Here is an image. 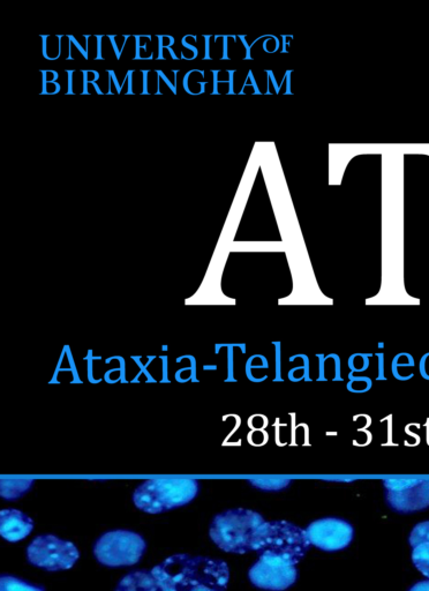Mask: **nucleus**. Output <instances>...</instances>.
Here are the masks:
<instances>
[{"mask_svg": "<svg viewBox=\"0 0 429 591\" xmlns=\"http://www.w3.org/2000/svg\"><path fill=\"white\" fill-rule=\"evenodd\" d=\"M152 574L163 591H227L230 580L225 561L187 553L165 559Z\"/></svg>", "mask_w": 429, "mask_h": 591, "instance_id": "1", "label": "nucleus"}, {"mask_svg": "<svg viewBox=\"0 0 429 591\" xmlns=\"http://www.w3.org/2000/svg\"><path fill=\"white\" fill-rule=\"evenodd\" d=\"M306 530L288 521L265 522L255 533L253 551L260 559L296 566L311 548Z\"/></svg>", "mask_w": 429, "mask_h": 591, "instance_id": "2", "label": "nucleus"}, {"mask_svg": "<svg viewBox=\"0 0 429 591\" xmlns=\"http://www.w3.org/2000/svg\"><path fill=\"white\" fill-rule=\"evenodd\" d=\"M199 489L198 481L190 478H156L134 491L133 503L142 512L160 514L191 503Z\"/></svg>", "mask_w": 429, "mask_h": 591, "instance_id": "3", "label": "nucleus"}, {"mask_svg": "<svg viewBox=\"0 0 429 591\" xmlns=\"http://www.w3.org/2000/svg\"><path fill=\"white\" fill-rule=\"evenodd\" d=\"M265 519L254 511L236 508L215 516L209 535L221 550L235 555L253 551V540Z\"/></svg>", "mask_w": 429, "mask_h": 591, "instance_id": "4", "label": "nucleus"}, {"mask_svg": "<svg viewBox=\"0 0 429 591\" xmlns=\"http://www.w3.org/2000/svg\"><path fill=\"white\" fill-rule=\"evenodd\" d=\"M147 544L133 531H109L95 543L94 555L99 563L107 567H124L138 564L146 552Z\"/></svg>", "mask_w": 429, "mask_h": 591, "instance_id": "5", "label": "nucleus"}, {"mask_svg": "<svg viewBox=\"0 0 429 591\" xmlns=\"http://www.w3.org/2000/svg\"><path fill=\"white\" fill-rule=\"evenodd\" d=\"M79 558L77 546L55 535L37 536L27 548L28 563L48 572L70 570Z\"/></svg>", "mask_w": 429, "mask_h": 591, "instance_id": "6", "label": "nucleus"}, {"mask_svg": "<svg viewBox=\"0 0 429 591\" xmlns=\"http://www.w3.org/2000/svg\"><path fill=\"white\" fill-rule=\"evenodd\" d=\"M383 484L391 510L408 514L429 507V480H386Z\"/></svg>", "mask_w": 429, "mask_h": 591, "instance_id": "7", "label": "nucleus"}, {"mask_svg": "<svg viewBox=\"0 0 429 591\" xmlns=\"http://www.w3.org/2000/svg\"><path fill=\"white\" fill-rule=\"evenodd\" d=\"M311 544L323 551L334 552L348 548L355 530L348 521L325 518L314 521L306 529Z\"/></svg>", "mask_w": 429, "mask_h": 591, "instance_id": "8", "label": "nucleus"}, {"mask_svg": "<svg viewBox=\"0 0 429 591\" xmlns=\"http://www.w3.org/2000/svg\"><path fill=\"white\" fill-rule=\"evenodd\" d=\"M252 585L270 591H284L298 579L296 566L278 560L259 559L248 573Z\"/></svg>", "mask_w": 429, "mask_h": 591, "instance_id": "9", "label": "nucleus"}, {"mask_svg": "<svg viewBox=\"0 0 429 591\" xmlns=\"http://www.w3.org/2000/svg\"><path fill=\"white\" fill-rule=\"evenodd\" d=\"M34 522L24 512L9 508L0 512V535L11 543L25 540L32 533Z\"/></svg>", "mask_w": 429, "mask_h": 591, "instance_id": "10", "label": "nucleus"}, {"mask_svg": "<svg viewBox=\"0 0 429 591\" xmlns=\"http://www.w3.org/2000/svg\"><path fill=\"white\" fill-rule=\"evenodd\" d=\"M116 591H163L152 572L135 571L124 576Z\"/></svg>", "mask_w": 429, "mask_h": 591, "instance_id": "11", "label": "nucleus"}, {"mask_svg": "<svg viewBox=\"0 0 429 591\" xmlns=\"http://www.w3.org/2000/svg\"><path fill=\"white\" fill-rule=\"evenodd\" d=\"M34 485L32 480H3L0 495L6 500H17Z\"/></svg>", "mask_w": 429, "mask_h": 591, "instance_id": "12", "label": "nucleus"}, {"mask_svg": "<svg viewBox=\"0 0 429 591\" xmlns=\"http://www.w3.org/2000/svg\"><path fill=\"white\" fill-rule=\"evenodd\" d=\"M0 591H45V589L25 580L14 578V576L3 574L0 578Z\"/></svg>", "mask_w": 429, "mask_h": 591, "instance_id": "13", "label": "nucleus"}, {"mask_svg": "<svg viewBox=\"0 0 429 591\" xmlns=\"http://www.w3.org/2000/svg\"><path fill=\"white\" fill-rule=\"evenodd\" d=\"M412 561L417 570L429 579V543H423L413 548Z\"/></svg>", "mask_w": 429, "mask_h": 591, "instance_id": "14", "label": "nucleus"}, {"mask_svg": "<svg viewBox=\"0 0 429 591\" xmlns=\"http://www.w3.org/2000/svg\"><path fill=\"white\" fill-rule=\"evenodd\" d=\"M255 488L265 491H280L285 489L291 481L280 477H259L250 481Z\"/></svg>", "mask_w": 429, "mask_h": 591, "instance_id": "15", "label": "nucleus"}, {"mask_svg": "<svg viewBox=\"0 0 429 591\" xmlns=\"http://www.w3.org/2000/svg\"><path fill=\"white\" fill-rule=\"evenodd\" d=\"M423 543H429V521L419 523L411 531L410 544L412 548Z\"/></svg>", "mask_w": 429, "mask_h": 591, "instance_id": "16", "label": "nucleus"}, {"mask_svg": "<svg viewBox=\"0 0 429 591\" xmlns=\"http://www.w3.org/2000/svg\"><path fill=\"white\" fill-rule=\"evenodd\" d=\"M276 346V378L275 381H284L283 378H281V343L280 342H276L274 343Z\"/></svg>", "mask_w": 429, "mask_h": 591, "instance_id": "17", "label": "nucleus"}, {"mask_svg": "<svg viewBox=\"0 0 429 591\" xmlns=\"http://www.w3.org/2000/svg\"><path fill=\"white\" fill-rule=\"evenodd\" d=\"M296 358H303L304 359V362H305L304 379L306 381H311L312 379L310 378V359H308V357L306 355H297V356L291 357L290 362L295 361Z\"/></svg>", "mask_w": 429, "mask_h": 591, "instance_id": "18", "label": "nucleus"}, {"mask_svg": "<svg viewBox=\"0 0 429 591\" xmlns=\"http://www.w3.org/2000/svg\"><path fill=\"white\" fill-rule=\"evenodd\" d=\"M330 357L335 359V374H336V377H335L334 381H343V378L341 377V359H340V356H337L335 354H331Z\"/></svg>", "mask_w": 429, "mask_h": 591, "instance_id": "19", "label": "nucleus"}, {"mask_svg": "<svg viewBox=\"0 0 429 591\" xmlns=\"http://www.w3.org/2000/svg\"><path fill=\"white\" fill-rule=\"evenodd\" d=\"M379 356V377L376 380H387L385 376V355L378 354Z\"/></svg>", "mask_w": 429, "mask_h": 591, "instance_id": "20", "label": "nucleus"}, {"mask_svg": "<svg viewBox=\"0 0 429 591\" xmlns=\"http://www.w3.org/2000/svg\"><path fill=\"white\" fill-rule=\"evenodd\" d=\"M409 591H429V580L416 583Z\"/></svg>", "mask_w": 429, "mask_h": 591, "instance_id": "21", "label": "nucleus"}, {"mask_svg": "<svg viewBox=\"0 0 429 591\" xmlns=\"http://www.w3.org/2000/svg\"><path fill=\"white\" fill-rule=\"evenodd\" d=\"M319 359H320V377H319V381H327L326 377H325V362H326V357H323V355H318Z\"/></svg>", "mask_w": 429, "mask_h": 591, "instance_id": "22", "label": "nucleus"}, {"mask_svg": "<svg viewBox=\"0 0 429 591\" xmlns=\"http://www.w3.org/2000/svg\"><path fill=\"white\" fill-rule=\"evenodd\" d=\"M349 379L351 380V383H353V381H365V383H367L368 385L372 386V380L370 378L367 377H355L353 376V373L351 372L349 374Z\"/></svg>", "mask_w": 429, "mask_h": 591, "instance_id": "23", "label": "nucleus"}, {"mask_svg": "<svg viewBox=\"0 0 429 591\" xmlns=\"http://www.w3.org/2000/svg\"><path fill=\"white\" fill-rule=\"evenodd\" d=\"M292 417V444H296V428H295V414H290Z\"/></svg>", "mask_w": 429, "mask_h": 591, "instance_id": "24", "label": "nucleus"}]
</instances>
